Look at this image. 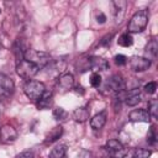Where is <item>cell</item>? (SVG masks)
<instances>
[{"label": "cell", "instance_id": "cell-30", "mask_svg": "<svg viewBox=\"0 0 158 158\" xmlns=\"http://www.w3.org/2000/svg\"><path fill=\"white\" fill-rule=\"evenodd\" d=\"M96 21H98L99 23H104V22L106 21V16H105L102 12H100V14L96 16Z\"/></svg>", "mask_w": 158, "mask_h": 158}, {"label": "cell", "instance_id": "cell-18", "mask_svg": "<svg viewBox=\"0 0 158 158\" xmlns=\"http://www.w3.org/2000/svg\"><path fill=\"white\" fill-rule=\"evenodd\" d=\"M48 158H67V146L65 144H58V146H56L51 151Z\"/></svg>", "mask_w": 158, "mask_h": 158}, {"label": "cell", "instance_id": "cell-3", "mask_svg": "<svg viewBox=\"0 0 158 158\" xmlns=\"http://www.w3.org/2000/svg\"><path fill=\"white\" fill-rule=\"evenodd\" d=\"M23 91L26 96L33 101H37L46 91V86L42 81L37 80H27L23 85Z\"/></svg>", "mask_w": 158, "mask_h": 158}, {"label": "cell", "instance_id": "cell-9", "mask_svg": "<svg viewBox=\"0 0 158 158\" xmlns=\"http://www.w3.org/2000/svg\"><path fill=\"white\" fill-rule=\"evenodd\" d=\"M130 65L132 68V70L135 72H143L146 69H148L151 67V60L146 57H132L130 60Z\"/></svg>", "mask_w": 158, "mask_h": 158}, {"label": "cell", "instance_id": "cell-26", "mask_svg": "<svg viewBox=\"0 0 158 158\" xmlns=\"http://www.w3.org/2000/svg\"><path fill=\"white\" fill-rule=\"evenodd\" d=\"M156 89H157V83L156 81H149L144 85V91L148 93V94H154Z\"/></svg>", "mask_w": 158, "mask_h": 158}, {"label": "cell", "instance_id": "cell-7", "mask_svg": "<svg viewBox=\"0 0 158 158\" xmlns=\"http://www.w3.org/2000/svg\"><path fill=\"white\" fill-rule=\"evenodd\" d=\"M104 89H106L107 93H115V94H118L120 91L123 90V81H122V78L117 74H114L111 75L105 85H104Z\"/></svg>", "mask_w": 158, "mask_h": 158}, {"label": "cell", "instance_id": "cell-2", "mask_svg": "<svg viewBox=\"0 0 158 158\" xmlns=\"http://www.w3.org/2000/svg\"><path fill=\"white\" fill-rule=\"evenodd\" d=\"M23 59L36 64L38 68H44L51 63V56L46 52L42 51H36V49H30L27 48L23 53Z\"/></svg>", "mask_w": 158, "mask_h": 158}, {"label": "cell", "instance_id": "cell-20", "mask_svg": "<svg viewBox=\"0 0 158 158\" xmlns=\"http://www.w3.org/2000/svg\"><path fill=\"white\" fill-rule=\"evenodd\" d=\"M117 42H118V44L122 46V47H130V46H132V43H133V38H132V36L127 32V33H122V35L118 37Z\"/></svg>", "mask_w": 158, "mask_h": 158}, {"label": "cell", "instance_id": "cell-5", "mask_svg": "<svg viewBox=\"0 0 158 158\" xmlns=\"http://www.w3.org/2000/svg\"><path fill=\"white\" fill-rule=\"evenodd\" d=\"M106 149L112 158H125L127 154V149L117 139L107 141L106 142Z\"/></svg>", "mask_w": 158, "mask_h": 158}, {"label": "cell", "instance_id": "cell-23", "mask_svg": "<svg viewBox=\"0 0 158 158\" xmlns=\"http://www.w3.org/2000/svg\"><path fill=\"white\" fill-rule=\"evenodd\" d=\"M152 152L146 148H137L132 156V158H149Z\"/></svg>", "mask_w": 158, "mask_h": 158}, {"label": "cell", "instance_id": "cell-24", "mask_svg": "<svg viewBox=\"0 0 158 158\" xmlns=\"http://www.w3.org/2000/svg\"><path fill=\"white\" fill-rule=\"evenodd\" d=\"M147 142L149 144H156L157 142V133H156V127L154 126H151V128L148 130V133H147Z\"/></svg>", "mask_w": 158, "mask_h": 158}, {"label": "cell", "instance_id": "cell-6", "mask_svg": "<svg viewBox=\"0 0 158 158\" xmlns=\"http://www.w3.org/2000/svg\"><path fill=\"white\" fill-rule=\"evenodd\" d=\"M15 90V84L14 80L6 75L0 73V96L2 98H9Z\"/></svg>", "mask_w": 158, "mask_h": 158}, {"label": "cell", "instance_id": "cell-4", "mask_svg": "<svg viewBox=\"0 0 158 158\" xmlns=\"http://www.w3.org/2000/svg\"><path fill=\"white\" fill-rule=\"evenodd\" d=\"M38 67L26 59H21L16 63V72L22 79H31L38 73Z\"/></svg>", "mask_w": 158, "mask_h": 158}, {"label": "cell", "instance_id": "cell-15", "mask_svg": "<svg viewBox=\"0 0 158 158\" xmlns=\"http://www.w3.org/2000/svg\"><path fill=\"white\" fill-rule=\"evenodd\" d=\"M105 123H106V112H105V111L96 114V115L90 120V126H91V128H94V130H100V128H102V127L105 126Z\"/></svg>", "mask_w": 158, "mask_h": 158}, {"label": "cell", "instance_id": "cell-28", "mask_svg": "<svg viewBox=\"0 0 158 158\" xmlns=\"http://www.w3.org/2000/svg\"><path fill=\"white\" fill-rule=\"evenodd\" d=\"M15 158H35V154L32 151H23V152L19 153Z\"/></svg>", "mask_w": 158, "mask_h": 158}, {"label": "cell", "instance_id": "cell-14", "mask_svg": "<svg viewBox=\"0 0 158 158\" xmlns=\"http://www.w3.org/2000/svg\"><path fill=\"white\" fill-rule=\"evenodd\" d=\"M53 104V95L51 91H44V94L37 100V107L40 110L49 109Z\"/></svg>", "mask_w": 158, "mask_h": 158}, {"label": "cell", "instance_id": "cell-17", "mask_svg": "<svg viewBox=\"0 0 158 158\" xmlns=\"http://www.w3.org/2000/svg\"><path fill=\"white\" fill-rule=\"evenodd\" d=\"M73 117L77 122H85L89 118V111L86 107H78L74 110Z\"/></svg>", "mask_w": 158, "mask_h": 158}, {"label": "cell", "instance_id": "cell-10", "mask_svg": "<svg viewBox=\"0 0 158 158\" xmlns=\"http://www.w3.org/2000/svg\"><path fill=\"white\" fill-rule=\"evenodd\" d=\"M128 118H130L132 122H149V121H151L149 114L147 112V110H143V109L132 110V111L128 114Z\"/></svg>", "mask_w": 158, "mask_h": 158}, {"label": "cell", "instance_id": "cell-13", "mask_svg": "<svg viewBox=\"0 0 158 158\" xmlns=\"http://www.w3.org/2000/svg\"><path fill=\"white\" fill-rule=\"evenodd\" d=\"M58 85L60 89H63L64 91L65 90H70L74 85V77L70 74V73H64L59 77L58 79Z\"/></svg>", "mask_w": 158, "mask_h": 158}, {"label": "cell", "instance_id": "cell-11", "mask_svg": "<svg viewBox=\"0 0 158 158\" xmlns=\"http://www.w3.org/2000/svg\"><path fill=\"white\" fill-rule=\"evenodd\" d=\"M114 9H115V21L116 23H120L125 16L126 12V7H127V2L125 0H115L112 2Z\"/></svg>", "mask_w": 158, "mask_h": 158}, {"label": "cell", "instance_id": "cell-22", "mask_svg": "<svg viewBox=\"0 0 158 158\" xmlns=\"http://www.w3.org/2000/svg\"><path fill=\"white\" fill-rule=\"evenodd\" d=\"M68 116V112L63 107H56L53 110V117L56 121H64Z\"/></svg>", "mask_w": 158, "mask_h": 158}, {"label": "cell", "instance_id": "cell-29", "mask_svg": "<svg viewBox=\"0 0 158 158\" xmlns=\"http://www.w3.org/2000/svg\"><path fill=\"white\" fill-rule=\"evenodd\" d=\"M111 38H112V35H107V36H105L104 38H102V41L100 42L102 46H109L110 44V42H111Z\"/></svg>", "mask_w": 158, "mask_h": 158}, {"label": "cell", "instance_id": "cell-8", "mask_svg": "<svg viewBox=\"0 0 158 158\" xmlns=\"http://www.w3.org/2000/svg\"><path fill=\"white\" fill-rule=\"evenodd\" d=\"M17 138V131L11 125H4L0 128V142L4 144H10Z\"/></svg>", "mask_w": 158, "mask_h": 158}, {"label": "cell", "instance_id": "cell-27", "mask_svg": "<svg viewBox=\"0 0 158 158\" xmlns=\"http://www.w3.org/2000/svg\"><path fill=\"white\" fill-rule=\"evenodd\" d=\"M115 63L117 64V65H125L126 63H127V58H126V56H123V54H117V56H115Z\"/></svg>", "mask_w": 158, "mask_h": 158}, {"label": "cell", "instance_id": "cell-19", "mask_svg": "<svg viewBox=\"0 0 158 158\" xmlns=\"http://www.w3.org/2000/svg\"><path fill=\"white\" fill-rule=\"evenodd\" d=\"M157 53H158V42L157 40H152L146 47V54L148 56V59L151 60L157 57Z\"/></svg>", "mask_w": 158, "mask_h": 158}, {"label": "cell", "instance_id": "cell-1", "mask_svg": "<svg viewBox=\"0 0 158 158\" xmlns=\"http://www.w3.org/2000/svg\"><path fill=\"white\" fill-rule=\"evenodd\" d=\"M148 19H149V11L147 9H142L139 11H137L130 20L128 25H127V30L128 33H138L142 32L147 23H148Z\"/></svg>", "mask_w": 158, "mask_h": 158}, {"label": "cell", "instance_id": "cell-16", "mask_svg": "<svg viewBox=\"0 0 158 158\" xmlns=\"http://www.w3.org/2000/svg\"><path fill=\"white\" fill-rule=\"evenodd\" d=\"M62 133H63V128H62V126H57V127H54V128L47 135V137H46V139H44V144H49V143L56 142L58 138H60Z\"/></svg>", "mask_w": 158, "mask_h": 158}, {"label": "cell", "instance_id": "cell-25", "mask_svg": "<svg viewBox=\"0 0 158 158\" xmlns=\"http://www.w3.org/2000/svg\"><path fill=\"white\" fill-rule=\"evenodd\" d=\"M101 84V77L99 73H93L90 77V85L93 88H99Z\"/></svg>", "mask_w": 158, "mask_h": 158}, {"label": "cell", "instance_id": "cell-12", "mask_svg": "<svg viewBox=\"0 0 158 158\" xmlns=\"http://www.w3.org/2000/svg\"><path fill=\"white\" fill-rule=\"evenodd\" d=\"M89 67L94 70H106L109 69V62L101 57H90L89 58Z\"/></svg>", "mask_w": 158, "mask_h": 158}, {"label": "cell", "instance_id": "cell-21", "mask_svg": "<svg viewBox=\"0 0 158 158\" xmlns=\"http://www.w3.org/2000/svg\"><path fill=\"white\" fill-rule=\"evenodd\" d=\"M147 112L149 114L151 117L157 118V116H158V101H157V99H151L149 100V102H148V111Z\"/></svg>", "mask_w": 158, "mask_h": 158}, {"label": "cell", "instance_id": "cell-31", "mask_svg": "<svg viewBox=\"0 0 158 158\" xmlns=\"http://www.w3.org/2000/svg\"><path fill=\"white\" fill-rule=\"evenodd\" d=\"M0 11H1V10H0Z\"/></svg>", "mask_w": 158, "mask_h": 158}]
</instances>
